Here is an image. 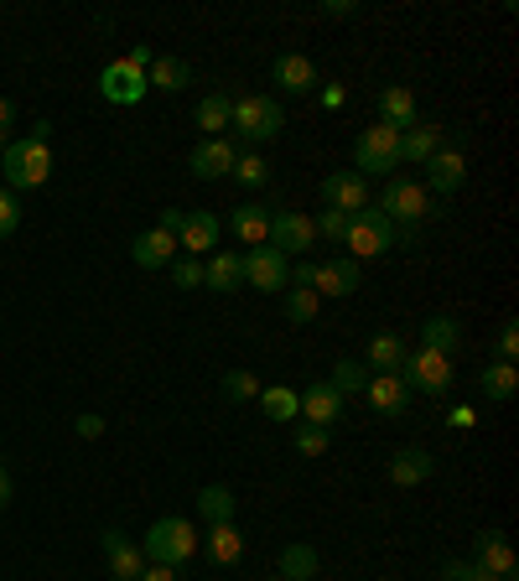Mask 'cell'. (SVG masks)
<instances>
[{"instance_id": "6da1fadb", "label": "cell", "mask_w": 519, "mask_h": 581, "mask_svg": "<svg viewBox=\"0 0 519 581\" xmlns=\"http://www.w3.org/2000/svg\"><path fill=\"white\" fill-rule=\"evenodd\" d=\"M145 560H156V566H182V560L198 556V530H192L182 514H162L141 540Z\"/></svg>"}, {"instance_id": "7a4b0ae2", "label": "cell", "mask_w": 519, "mask_h": 581, "mask_svg": "<svg viewBox=\"0 0 519 581\" xmlns=\"http://www.w3.org/2000/svg\"><path fill=\"white\" fill-rule=\"evenodd\" d=\"M0 172H5V187H11V192H31V187H42L52 177V151L37 146V140H5Z\"/></svg>"}, {"instance_id": "3957f363", "label": "cell", "mask_w": 519, "mask_h": 581, "mask_svg": "<svg viewBox=\"0 0 519 581\" xmlns=\"http://www.w3.org/2000/svg\"><path fill=\"white\" fill-rule=\"evenodd\" d=\"M229 125H239V136L250 140V146L276 140L286 125L281 99H270V93H244V99H235V110H229Z\"/></svg>"}, {"instance_id": "277c9868", "label": "cell", "mask_w": 519, "mask_h": 581, "mask_svg": "<svg viewBox=\"0 0 519 581\" xmlns=\"http://www.w3.org/2000/svg\"><path fill=\"white\" fill-rule=\"evenodd\" d=\"M354 162H358V177H390V172L401 166V130L369 125V130L354 140Z\"/></svg>"}, {"instance_id": "5b68a950", "label": "cell", "mask_w": 519, "mask_h": 581, "mask_svg": "<svg viewBox=\"0 0 519 581\" xmlns=\"http://www.w3.org/2000/svg\"><path fill=\"white\" fill-rule=\"evenodd\" d=\"M395 239H401V229L384 218L379 209H364V213H354V224H349V250H354V260H375V255H384V250H395Z\"/></svg>"}, {"instance_id": "8992f818", "label": "cell", "mask_w": 519, "mask_h": 581, "mask_svg": "<svg viewBox=\"0 0 519 581\" xmlns=\"http://www.w3.org/2000/svg\"><path fill=\"white\" fill-rule=\"evenodd\" d=\"M401 379H405V390H421V395H447V390H452V358H447V353H431V349L405 353Z\"/></svg>"}, {"instance_id": "52a82bcc", "label": "cell", "mask_w": 519, "mask_h": 581, "mask_svg": "<svg viewBox=\"0 0 519 581\" xmlns=\"http://www.w3.org/2000/svg\"><path fill=\"white\" fill-rule=\"evenodd\" d=\"M244 280L255 291H265V296H281L286 286H291V260L281 250H270V244H260V250L244 255Z\"/></svg>"}, {"instance_id": "ba28073f", "label": "cell", "mask_w": 519, "mask_h": 581, "mask_svg": "<svg viewBox=\"0 0 519 581\" xmlns=\"http://www.w3.org/2000/svg\"><path fill=\"white\" fill-rule=\"evenodd\" d=\"M379 213H384V218H390V224H395V229H416V224H421L426 213V187L421 182H405V177H395V182L384 187V203H379Z\"/></svg>"}, {"instance_id": "9c48e42d", "label": "cell", "mask_w": 519, "mask_h": 581, "mask_svg": "<svg viewBox=\"0 0 519 581\" xmlns=\"http://www.w3.org/2000/svg\"><path fill=\"white\" fill-rule=\"evenodd\" d=\"M265 244H270V250H281V255L291 260V255H302V250L317 244V229H312L307 213L281 209V213H270V239H265Z\"/></svg>"}, {"instance_id": "30bf717a", "label": "cell", "mask_w": 519, "mask_h": 581, "mask_svg": "<svg viewBox=\"0 0 519 581\" xmlns=\"http://www.w3.org/2000/svg\"><path fill=\"white\" fill-rule=\"evenodd\" d=\"M472 566L478 571H489V577L498 581H515V545L504 540V530H483V535L472 540Z\"/></svg>"}, {"instance_id": "8fae6325", "label": "cell", "mask_w": 519, "mask_h": 581, "mask_svg": "<svg viewBox=\"0 0 519 581\" xmlns=\"http://www.w3.org/2000/svg\"><path fill=\"white\" fill-rule=\"evenodd\" d=\"M99 545H104V560H110L115 581H141V571H145L141 540H130L125 530H104V535H99Z\"/></svg>"}, {"instance_id": "7c38bea8", "label": "cell", "mask_w": 519, "mask_h": 581, "mask_svg": "<svg viewBox=\"0 0 519 581\" xmlns=\"http://www.w3.org/2000/svg\"><path fill=\"white\" fill-rule=\"evenodd\" d=\"M99 93H104L110 104H125V110H130V104H141L145 99V73L130 68L125 58H115L110 68L99 73Z\"/></svg>"}, {"instance_id": "4fadbf2b", "label": "cell", "mask_w": 519, "mask_h": 581, "mask_svg": "<svg viewBox=\"0 0 519 581\" xmlns=\"http://www.w3.org/2000/svg\"><path fill=\"white\" fill-rule=\"evenodd\" d=\"M322 203L354 218V213L369 209V187H364L358 172H332V177H322Z\"/></svg>"}, {"instance_id": "5bb4252c", "label": "cell", "mask_w": 519, "mask_h": 581, "mask_svg": "<svg viewBox=\"0 0 519 581\" xmlns=\"http://www.w3.org/2000/svg\"><path fill=\"white\" fill-rule=\"evenodd\" d=\"M312 291L317 296H354L358 291V260L343 255V260H322L312 270Z\"/></svg>"}, {"instance_id": "9a60e30c", "label": "cell", "mask_w": 519, "mask_h": 581, "mask_svg": "<svg viewBox=\"0 0 519 581\" xmlns=\"http://www.w3.org/2000/svg\"><path fill=\"white\" fill-rule=\"evenodd\" d=\"M338 416H343V395L332 390L328 379H317V384L302 390V426H322V431H328Z\"/></svg>"}, {"instance_id": "2e32d148", "label": "cell", "mask_w": 519, "mask_h": 581, "mask_svg": "<svg viewBox=\"0 0 519 581\" xmlns=\"http://www.w3.org/2000/svg\"><path fill=\"white\" fill-rule=\"evenodd\" d=\"M130 260H136L141 270H166V265L177 260V233H166V229L136 233V244H130Z\"/></svg>"}, {"instance_id": "e0dca14e", "label": "cell", "mask_w": 519, "mask_h": 581, "mask_svg": "<svg viewBox=\"0 0 519 581\" xmlns=\"http://www.w3.org/2000/svg\"><path fill=\"white\" fill-rule=\"evenodd\" d=\"M235 146H229V140H203V146H198V151H192V177H198V182H218V177H229V172H235Z\"/></svg>"}, {"instance_id": "ac0fdd59", "label": "cell", "mask_w": 519, "mask_h": 581, "mask_svg": "<svg viewBox=\"0 0 519 581\" xmlns=\"http://www.w3.org/2000/svg\"><path fill=\"white\" fill-rule=\"evenodd\" d=\"M426 166H431L426 177H431V187H436L442 198L468 182V156H463V146H442V151H436V156H431Z\"/></svg>"}, {"instance_id": "d6986e66", "label": "cell", "mask_w": 519, "mask_h": 581, "mask_svg": "<svg viewBox=\"0 0 519 581\" xmlns=\"http://www.w3.org/2000/svg\"><path fill=\"white\" fill-rule=\"evenodd\" d=\"M431 472H436V457H431L426 446H405V452L390 457V483H395V489H416Z\"/></svg>"}, {"instance_id": "ffe728a7", "label": "cell", "mask_w": 519, "mask_h": 581, "mask_svg": "<svg viewBox=\"0 0 519 581\" xmlns=\"http://www.w3.org/2000/svg\"><path fill=\"white\" fill-rule=\"evenodd\" d=\"M270 78L281 84V93H312L317 89V68H312V58H302V52H281V58L270 63Z\"/></svg>"}, {"instance_id": "44dd1931", "label": "cell", "mask_w": 519, "mask_h": 581, "mask_svg": "<svg viewBox=\"0 0 519 581\" xmlns=\"http://www.w3.org/2000/svg\"><path fill=\"white\" fill-rule=\"evenodd\" d=\"M405 395H410V390H405L401 374H375V379L364 384V400H369V411H375V416H401Z\"/></svg>"}, {"instance_id": "7402d4cb", "label": "cell", "mask_w": 519, "mask_h": 581, "mask_svg": "<svg viewBox=\"0 0 519 581\" xmlns=\"http://www.w3.org/2000/svg\"><path fill=\"white\" fill-rule=\"evenodd\" d=\"M239 280H244V255H235V250H218V255L203 265V286L218 291V296L239 291Z\"/></svg>"}, {"instance_id": "603a6c76", "label": "cell", "mask_w": 519, "mask_h": 581, "mask_svg": "<svg viewBox=\"0 0 519 581\" xmlns=\"http://www.w3.org/2000/svg\"><path fill=\"white\" fill-rule=\"evenodd\" d=\"M229 229H235L239 244H250V250H260V244L270 239V209H265V203H244V209H235V218H229Z\"/></svg>"}, {"instance_id": "cb8c5ba5", "label": "cell", "mask_w": 519, "mask_h": 581, "mask_svg": "<svg viewBox=\"0 0 519 581\" xmlns=\"http://www.w3.org/2000/svg\"><path fill=\"white\" fill-rule=\"evenodd\" d=\"M203 551H208L213 566H239L244 560V535H239V525H208V540H203Z\"/></svg>"}, {"instance_id": "d4e9b609", "label": "cell", "mask_w": 519, "mask_h": 581, "mask_svg": "<svg viewBox=\"0 0 519 581\" xmlns=\"http://www.w3.org/2000/svg\"><path fill=\"white\" fill-rule=\"evenodd\" d=\"M218 244V218L213 213H182V229H177V250H188L198 260V250Z\"/></svg>"}, {"instance_id": "484cf974", "label": "cell", "mask_w": 519, "mask_h": 581, "mask_svg": "<svg viewBox=\"0 0 519 581\" xmlns=\"http://www.w3.org/2000/svg\"><path fill=\"white\" fill-rule=\"evenodd\" d=\"M379 125H390V130H410L416 125V93L405 89V84H390V89L379 93Z\"/></svg>"}, {"instance_id": "4316f807", "label": "cell", "mask_w": 519, "mask_h": 581, "mask_svg": "<svg viewBox=\"0 0 519 581\" xmlns=\"http://www.w3.org/2000/svg\"><path fill=\"white\" fill-rule=\"evenodd\" d=\"M317 571H322V556L312 551L307 540H291L281 551V581H312Z\"/></svg>"}, {"instance_id": "83f0119b", "label": "cell", "mask_w": 519, "mask_h": 581, "mask_svg": "<svg viewBox=\"0 0 519 581\" xmlns=\"http://www.w3.org/2000/svg\"><path fill=\"white\" fill-rule=\"evenodd\" d=\"M260 411L276 420V426H291V420H302V395L286 390V384H265V390H260Z\"/></svg>"}, {"instance_id": "f1b7e54d", "label": "cell", "mask_w": 519, "mask_h": 581, "mask_svg": "<svg viewBox=\"0 0 519 581\" xmlns=\"http://www.w3.org/2000/svg\"><path fill=\"white\" fill-rule=\"evenodd\" d=\"M405 364V338L401 332H375L369 338V369L375 374H401Z\"/></svg>"}, {"instance_id": "f546056e", "label": "cell", "mask_w": 519, "mask_h": 581, "mask_svg": "<svg viewBox=\"0 0 519 581\" xmlns=\"http://www.w3.org/2000/svg\"><path fill=\"white\" fill-rule=\"evenodd\" d=\"M442 151V130L436 125H410L401 130V162H431Z\"/></svg>"}, {"instance_id": "4dcf8cb0", "label": "cell", "mask_w": 519, "mask_h": 581, "mask_svg": "<svg viewBox=\"0 0 519 581\" xmlns=\"http://www.w3.org/2000/svg\"><path fill=\"white\" fill-rule=\"evenodd\" d=\"M229 110H235L229 93H203L192 119H198V130H208V140H218V130H229Z\"/></svg>"}, {"instance_id": "1f68e13d", "label": "cell", "mask_w": 519, "mask_h": 581, "mask_svg": "<svg viewBox=\"0 0 519 581\" xmlns=\"http://www.w3.org/2000/svg\"><path fill=\"white\" fill-rule=\"evenodd\" d=\"M239 509V498L224 483H208V489H198V514L208 519V525H229Z\"/></svg>"}, {"instance_id": "d6a6232c", "label": "cell", "mask_w": 519, "mask_h": 581, "mask_svg": "<svg viewBox=\"0 0 519 581\" xmlns=\"http://www.w3.org/2000/svg\"><path fill=\"white\" fill-rule=\"evenodd\" d=\"M151 84L166 89V93H177V89H188L192 84V68L182 63V58H156V63L145 68V89H151Z\"/></svg>"}, {"instance_id": "836d02e7", "label": "cell", "mask_w": 519, "mask_h": 581, "mask_svg": "<svg viewBox=\"0 0 519 581\" xmlns=\"http://www.w3.org/2000/svg\"><path fill=\"white\" fill-rule=\"evenodd\" d=\"M463 343V327H457V317H426V327H421V349H431V353H447L452 358V349Z\"/></svg>"}, {"instance_id": "e575fe53", "label": "cell", "mask_w": 519, "mask_h": 581, "mask_svg": "<svg viewBox=\"0 0 519 581\" xmlns=\"http://www.w3.org/2000/svg\"><path fill=\"white\" fill-rule=\"evenodd\" d=\"M281 312H286V323L307 327L312 317L322 312V296H317V291H307V286H291V291H281Z\"/></svg>"}, {"instance_id": "d590c367", "label": "cell", "mask_w": 519, "mask_h": 581, "mask_svg": "<svg viewBox=\"0 0 519 581\" xmlns=\"http://www.w3.org/2000/svg\"><path fill=\"white\" fill-rule=\"evenodd\" d=\"M478 390H483L489 400H515L519 369H515V364H489V369H483V379H478Z\"/></svg>"}, {"instance_id": "8d00e7d4", "label": "cell", "mask_w": 519, "mask_h": 581, "mask_svg": "<svg viewBox=\"0 0 519 581\" xmlns=\"http://www.w3.org/2000/svg\"><path fill=\"white\" fill-rule=\"evenodd\" d=\"M229 177H239V187H265V182H270V162H265L260 151H239Z\"/></svg>"}, {"instance_id": "74e56055", "label": "cell", "mask_w": 519, "mask_h": 581, "mask_svg": "<svg viewBox=\"0 0 519 581\" xmlns=\"http://www.w3.org/2000/svg\"><path fill=\"white\" fill-rule=\"evenodd\" d=\"M328 384L338 390V395H358L369 379H364V364H358V358H338V364H332V374H328Z\"/></svg>"}, {"instance_id": "f35d334b", "label": "cell", "mask_w": 519, "mask_h": 581, "mask_svg": "<svg viewBox=\"0 0 519 581\" xmlns=\"http://www.w3.org/2000/svg\"><path fill=\"white\" fill-rule=\"evenodd\" d=\"M260 390H265V384H260L250 369L224 374V400H260Z\"/></svg>"}, {"instance_id": "ab89813d", "label": "cell", "mask_w": 519, "mask_h": 581, "mask_svg": "<svg viewBox=\"0 0 519 581\" xmlns=\"http://www.w3.org/2000/svg\"><path fill=\"white\" fill-rule=\"evenodd\" d=\"M166 270H172V280H177V291H198V286H203V260L177 255Z\"/></svg>"}, {"instance_id": "60d3db41", "label": "cell", "mask_w": 519, "mask_h": 581, "mask_svg": "<svg viewBox=\"0 0 519 581\" xmlns=\"http://www.w3.org/2000/svg\"><path fill=\"white\" fill-rule=\"evenodd\" d=\"M328 446H332V437L322 426H296V452H302V457H328Z\"/></svg>"}, {"instance_id": "b9f144b4", "label": "cell", "mask_w": 519, "mask_h": 581, "mask_svg": "<svg viewBox=\"0 0 519 581\" xmlns=\"http://www.w3.org/2000/svg\"><path fill=\"white\" fill-rule=\"evenodd\" d=\"M349 224H354V218H349V213H338V209H328L322 218H312V229L322 233V239H338V244L349 239Z\"/></svg>"}, {"instance_id": "7bdbcfd3", "label": "cell", "mask_w": 519, "mask_h": 581, "mask_svg": "<svg viewBox=\"0 0 519 581\" xmlns=\"http://www.w3.org/2000/svg\"><path fill=\"white\" fill-rule=\"evenodd\" d=\"M22 224V203H16V192L11 187H0V239H11Z\"/></svg>"}, {"instance_id": "ee69618b", "label": "cell", "mask_w": 519, "mask_h": 581, "mask_svg": "<svg viewBox=\"0 0 519 581\" xmlns=\"http://www.w3.org/2000/svg\"><path fill=\"white\" fill-rule=\"evenodd\" d=\"M519 353V323H504L498 327V364H515Z\"/></svg>"}, {"instance_id": "f6af8a7d", "label": "cell", "mask_w": 519, "mask_h": 581, "mask_svg": "<svg viewBox=\"0 0 519 581\" xmlns=\"http://www.w3.org/2000/svg\"><path fill=\"white\" fill-rule=\"evenodd\" d=\"M472 571H478L472 560H447V566H442V581H472Z\"/></svg>"}, {"instance_id": "bcb514c9", "label": "cell", "mask_w": 519, "mask_h": 581, "mask_svg": "<svg viewBox=\"0 0 519 581\" xmlns=\"http://www.w3.org/2000/svg\"><path fill=\"white\" fill-rule=\"evenodd\" d=\"M73 431H78L84 442H94L99 431H104V420H99V416H78V420H73Z\"/></svg>"}, {"instance_id": "7dc6e473", "label": "cell", "mask_w": 519, "mask_h": 581, "mask_svg": "<svg viewBox=\"0 0 519 581\" xmlns=\"http://www.w3.org/2000/svg\"><path fill=\"white\" fill-rule=\"evenodd\" d=\"M125 63H130V68H151V63H156V52H151V47H130V52H125Z\"/></svg>"}, {"instance_id": "c3c4849f", "label": "cell", "mask_w": 519, "mask_h": 581, "mask_svg": "<svg viewBox=\"0 0 519 581\" xmlns=\"http://www.w3.org/2000/svg\"><path fill=\"white\" fill-rule=\"evenodd\" d=\"M141 581H177V566H156V560H151L141 571Z\"/></svg>"}, {"instance_id": "681fc988", "label": "cell", "mask_w": 519, "mask_h": 581, "mask_svg": "<svg viewBox=\"0 0 519 581\" xmlns=\"http://www.w3.org/2000/svg\"><path fill=\"white\" fill-rule=\"evenodd\" d=\"M312 270H317L312 260H302V265H291V286H307V291H312Z\"/></svg>"}, {"instance_id": "f907efd6", "label": "cell", "mask_w": 519, "mask_h": 581, "mask_svg": "<svg viewBox=\"0 0 519 581\" xmlns=\"http://www.w3.org/2000/svg\"><path fill=\"white\" fill-rule=\"evenodd\" d=\"M322 16H358V5H349V0H328Z\"/></svg>"}, {"instance_id": "816d5d0a", "label": "cell", "mask_w": 519, "mask_h": 581, "mask_svg": "<svg viewBox=\"0 0 519 581\" xmlns=\"http://www.w3.org/2000/svg\"><path fill=\"white\" fill-rule=\"evenodd\" d=\"M48 136H52V119H37V125H31V136H26V140H37V146H48Z\"/></svg>"}, {"instance_id": "f5cc1de1", "label": "cell", "mask_w": 519, "mask_h": 581, "mask_svg": "<svg viewBox=\"0 0 519 581\" xmlns=\"http://www.w3.org/2000/svg\"><path fill=\"white\" fill-rule=\"evenodd\" d=\"M472 420H478V411H468V405H457V411H452V426H463V431H468Z\"/></svg>"}, {"instance_id": "db71d44e", "label": "cell", "mask_w": 519, "mask_h": 581, "mask_svg": "<svg viewBox=\"0 0 519 581\" xmlns=\"http://www.w3.org/2000/svg\"><path fill=\"white\" fill-rule=\"evenodd\" d=\"M11 119H16V104H11V99H0V136L11 130Z\"/></svg>"}, {"instance_id": "11a10c76", "label": "cell", "mask_w": 519, "mask_h": 581, "mask_svg": "<svg viewBox=\"0 0 519 581\" xmlns=\"http://www.w3.org/2000/svg\"><path fill=\"white\" fill-rule=\"evenodd\" d=\"M5 504H11V472L0 467V509H5Z\"/></svg>"}, {"instance_id": "9f6ffc18", "label": "cell", "mask_w": 519, "mask_h": 581, "mask_svg": "<svg viewBox=\"0 0 519 581\" xmlns=\"http://www.w3.org/2000/svg\"><path fill=\"white\" fill-rule=\"evenodd\" d=\"M472 581H498V577H489V571H472Z\"/></svg>"}, {"instance_id": "6f0895ef", "label": "cell", "mask_w": 519, "mask_h": 581, "mask_svg": "<svg viewBox=\"0 0 519 581\" xmlns=\"http://www.w3.org/2000/svg\"><path fill=\"white\" fill-rule=\"evenodd\" d=\"M0 151H5V136H0Z\"/></svg>"}, {"instance_id": "680465c9", "label": "cell", "mask_w": 519, "mask_h": 581, "mask_svg": "<svg viewBox=\"0 0 519 581\" xmlns=\"http://www.w3.org/2000/svg\"><path fill=\"white\" fill-rule=\"evenodd\" d=\"M265 581H281V577H265Z\"/></svg>"}]
</instances>
